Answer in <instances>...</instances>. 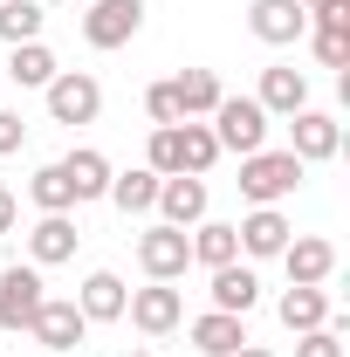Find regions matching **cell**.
Wrapping results in <instances>:
<instances>
[{"label":"cell","mask_w":350,"mask_h":357,"mask_svg":"<svg viewBox=\"0 0 350 357\" xmlns=\"http://www.w3.org/2000/svg\"><path fill=\"white\" fill-rule=\"evenodd\" d=\"M303 178H309V165L296 158V151H248L234 185H241V199H248V206H282Z\"/></svg>","instance_id":"cell-1"},{"label":"cell","mask_w":350,"mask_h":357,"mask_svg":"<svg viewBox=\"0 0 350 357\" xmlns=\"http://www.w3.org/2000/svg\"><path fill=\"white\" fill-rule=\"evenodd\" d=\"M206 124H213L220 151H234V158H248V151H268V131H275V117H268L254 96H220Z\"/></svg>","instance_id":"cell-2"},{"label":"cell","mask_w":350,"mask_h":357,"mask_svg":"<svg viewBox=\"0 0 350 357\" xmlns=\"http://www.w3.org/2000/svg\"><path fill=\"white\" fill-rule=\"evenodd\" d=\"M48 96V124H96L103 117V83L89 76V69H55V83L42 89Z\"/></svg>","instance_id":"cell-3"},{"label":"cell","mask_w":350,"mask_h":357,"mask_svg":"<svg viewBox=\"0 0 350 357\" xmlns=\"http://www.w3.org/2000/svg\"><path fill=\"white\" fill-rule=\"evenodd\" d=\"M48 303V282H42V268L35 261H7L0 268V330H28L35 323V310Z\"/></svg>","instance_id":"cell-4"},{"label":"cell","mask_w":350,"mask_h":357,"mask_svg":"<svg viewBox=\"0 0 350 357\" xmlns=\"http://www.w3.org/2000/svg\"><path fill=\"white\" fill-rule=\"evenodd\" d=\"M137 28H144V0H89V14H83V42L103 48V55L131 48Z\"/></svg>","instance_id":"cell-5"},{"label":"cell","mask_w":350,"mask_h":357,"mask_svg":"<svg viewBox=\"0 0 350 357\" xmlns=\"http://www.w3.org/2000/svg\"><path fill=\"white\" fill-rule=\"evenodd\" d=\"M137 268H144V282H178V275L192 268L185 227H165V220H151L144 234H137Z\"/></svg>","instance_id":"cell-6"},{"label":"cell","mask_w":350,"mask_h":357,"mask_svg":"<svg viewBox=\"0 0 350 357\" xmlns=\"http://www.w3.org/2000/svg\"><path fill=\"white\" fill-rule=\"evenodd\" d=\"M289 151H296L303 165H330V158L344 151V124H337L330 110H316V103H303V110L289 117Z\"/></svg>","instance_id":"cell-7"},{"label":"cell","mask_w":350,"mask_h":357,"mask_svg":"<svg viewBox=\"0 0 350 357\" xmlns=\"http://www.w3.org/2000/svg\"><path fill=\"white\" fill-rule=\"evenodd\" d=\"M124 316H131V330H144V337H172L178 323H185V296H178L172 282H144V289H131Z\"/></svg>","instance_id":"cell-8"},{"label":"cell","mask_w":350,"mask_h":357,"mask_svg":"<svg viewBox=\"0 0 350 357\" xmlns=\"http://www.w3.org/2000/svg\"><path fill=\"white\" fill-rule=\"evenodd\" d=\"M248 35L268 48H296L309 35V14L303 0H248Z\"/></svg>","instance_id":"cell-9"},{"label":"cell","mask_w":350,"mask_h":357,"mask_svg":"<svg viewBox=\"0 0 350 357\" xmlns=\"http://www.w3.org/2000/svg\"><path fill=\"white\" fill-rule=\"evenodd\" d=\"M289 213L282 206H248V220L234 227V241H241V261H275L282 248H289Z\"/></svg>","instance_id":"cell-10"},{"label":"cell","mask_w":350,"mask_h":357,"mask_svg":"<svg viewBox=\"0 0 350 357\" xmlns=\"http://www.w3.org/2000/svg\"><path fill=\"white\" fill-rule=\"evenodd\" d=\"M275 261L289 268V282H303V289H323V282L337 275V241H323V234H289V248H282Z\"/></svg>","instance_id":"cell-11"},{"label":"cell","mask_w":350,"mask_h":357,"mask_svg":"<svg viewBox=\"0 0 350 357\" xmlns=\"http://www.w3.org/2000/svg\"><path fill=\"white\" fill-rule=\"evenodd\" d=\"M28 337L42 344V351H76L89 337V323H83V310H76V296H48L42 310H35V323H28Z\"/></svg>","instance_id":"cell-12"},{"label":"cell","mask_w":350,"mask_h":357,"mask_svg":"<svg viewBox=\"0 0 350 357\" xmlns=\"http://www.w3.org/2000/svg\"><path fill=\"white\" fill-rule=\"evenodd\" d=\"M76 248H83V227L69 220V213H42V220L28 227V261H35V268L76 261Z\"/></svg>","instance_id":"cell-13"},{"label":"cell","mask_w":350,"mask_h":357,"mask_svg":"<svg viewBox=\"0 0 350 357\" xmlns=\"http://www.w3.org/2000/svg\"><path fill=\"white\" fill-rule=\"evenodd\" d=\"M165 227H199L206 220V178H192V172H172V178H158V206H151Z\"/></svg>","instance_id":"cell-14"},{"label":"cell","mask_w":350,"mask_h":357,"mask_svg":"<svg viewBox=\"0 0 350 357\" xmlns=\"http://www.w3.org/2000/svg\"><path fill=\"white\" fill-rule=\"evenodd\" d=\"M254 103H261L268 117H296V110L309 103V69H296V62H268Z\"/></svg>","instance_id":"cell-15"},{"label":"cell","mask_w":350,"mask_h":357,"mask_svg":"<svg viewBox=\"0 0 350 357\" xmlns=\"http://www.w3.org/2000/svg\"><path fill=\"white\" fill-rule=\"evenodd\" d=\"M124 303H131V289H124V275H117V268H89L83 289H76L83 323H117V316H124Z\"/></svg>","instance_id":"cell-16"},{"label":"cell","mask_w":350,"mask_h":357,"mask_svg":"<svg viewBox=\"0 0 350 357\" xmlns=\"http://www.w3.org/2000/svg\"><path fill=\"white\" fill-rule=\"evenodd\" d=\"M185 337H192V351L199 357H234L248 344V316H227V310H206L185 323Z\"/></svg>","instance_id":"cell-17"},{"label":"cell","mask_w":350,"mask_h":357,"mask_svg":"<svg viewBox=\"0 0 350 357\" xmlns=\"http://www.w3.org/2000/svg\"><path fill=\"white\" fill-rule=\"evenodd\" d=\"M213 310H227V316H248L254 303H261V275H254V261H227V268H213Z\"/></svg>","instance_id":"cell-18"},{"label":"cell","mask_w":350,"mask_h":357,"mask_svg":"<svg viewBox=\"0 0 350 357\" xmlns=\"http://www.w3.org/2000/svg\"><path fill=\"white\" fill-rule=\"evenodd\" d=\"M275 316H282V330H323L330 316H337V303H330V289H303V282H289L282 289V303H275Z\"/></svg>","instance_id":"cell-19"},{"label":"cell","mask_w":350,"mask_h":357,"mask_svg":"<svg viewBox=\"0 0 350 357\" xmlns=\"http://www.w3.org/2000/svg\"><path fill=\"white\" fill-rule=\"evenodd\" d=\"M55 48L48 42H14V55H7V69H0V83H14V89H48L55 83Z\"/></svg>","instance_id":"cell-20"},{"label":"cell","mask_w":350,"mask_h":357,"mask_svg":"<svg viewBox=\"0 0 350 357\" xmlns=\"http://www.w3.org/2000/svg\"><path fill=\"white\" fill-rule=\"evenodd\" d=\"M185 248H192V261L206 268H227V261H241V241H234V220H199V227H185Z\"/></svg>","instance_id":"cell-21"},{"label":"cell","mask_w":350,"mask_h":357,"mask_svg":"<svg viewBox=\"0 0 350 357\" xmlns=\"http://www.w3.org/2000/svg\"><path fill=\"white\" fill-rule=\"evenodd\" d=\"M55 165H62V172H69V185H76V206L110 192V158H103L96 144H76V151H69V158H55Z\"/></svg>","instance_id":"cell-22"},{"label":"cell","mask_w":350,"mask_h":357,"mask_svg":"<svg viewBox=\"0 0 350 357\" xmlns=\"http://www.w3.org/2000/svg\"><path fill=\"white\" fill-rule=\"evenodd\" d=\"M103 199H110V206H117L124 220H131V213H151V206H158V172H151V165L110 172V192H103Z\"/></svg>","instance_id":"cell-23"},{"label":"cell","mask_w":350,"mask_h":357,"mask_svg":"<svg viewBox=\"0 0 350 357\" xmlns=\"http://www.w3.org/2000/svg\"><path fill=\"white\" fill-rule=\"evenodd\" d=\"M213 165H220V137H213V124H206V117H185V124H178V172L206 178Z\"/></svg>","instance_id":"cell-24"},{"label":"cell","mask_w":350,"mask_h":357,"mask_svg":"<svg viewBox=\"0 0 350 357\" xmlns=\"http://www.w3.org/2000/svg\"><path fill=\"white\" fill-rule=\"evenodd\" d=\"M172 89H178V117H213V103L227 96L213 69H178Z\"/></svg>","instance_id":"cell-25"},{"label":"cell","mask_w":350,"mask_h":357,"mask_svg":"<svg viewBox=\"0 0 350 357\" xmlns=\"http://www.w3.org/2000/svg\"><path fill=\"white\" fill-rule=\"evenodd\" d=\"M28 199H35V213H76V185H69L62 165H42L28 178Z\"/></svg>","instance_id":"cell-26"},{"label":"cell","mask_w":350,"mask_h":357,"mask_svg":"<svg viewBox=\"0 0 350 357\" xmlns=\"http://www.w3.org/2000/svg\"><path fill=\"white\" fill-rule=\"evenodd\" d=\"M42 21H48L42 0H0V42L7 48L14 42H42Z\"/></svg>","instance_id":"cell-27"},{"label":"cell","mask_w":350,"mask_h":357,"mask_svg":"<svg viewBox=\"0 0 350 357\" xmlns=\"http://www.w3.org/2000/svg\"><path fill=\"white\" fill-rule=\"evenodd\" d=\"M296 357H344V316H330L323 330H303L296 337Z\"/></svg>","instance_id":"cell-28"},{"label":"cell","mask_w":350,"mask_h":357,"mask_svg":"<svg viewBox=\"0 0 350 357\" xmlns=\"http://www.w3.org/2000/svg\"><path fill=\"white\" fill-rule=\"evenodd\" d=\"M144 117H151V124H185V117H178V89L172 83H151V89H144Z\"/></svg>","instance_id":"cell-29"},{"label":"cell","mask_w":350,"mask_h":357,"mask_svg":"<svg viewBox=\"0 0 350 357\" xmlns=\"http://www.w3.org/2000/svg\"><path fill=\"white\" fill-rule=\"evenodd\" d=\"M21 144H28V117H21V110H7V103H0V158H14V151H21Z\"/></svg>","instance_id":"cell-30"},{"label":"cell","mask_w":350,"mask_h":357,"mask_svg":"<svg viewBox=\"0 0 350 357\" xmlns=\"http://www.w3.org/2000/svg\"><path fill=\"white\" fill-rule=\"evenodd\" d=\"M21 227V199H14V185H0V241Z\"/></svg>","instance_id":"cell-31"},{"label":"cell","mask_w":350,"mask_h":357,"mask_svg":"<svg viewBox=\"0 0 350 357\" xmlns=\"http://www.w3.org/2000/svg\"><path fill=\"white\" fill-rule=\"evenodd\" d=\"M234 357H275V351H268V344H254V337H248V344H241V351H234Z\"/></svg>","instance_id":"cell-32"},{"label":"cell","mask_w":350,"mask_h":357,"mask_svg":"<svg viewBox=\"0 0 350 357\" xmlns=\"http://www.w3.org/2000/svg\"><path fill=\"white\" fill-rule=\"evenodd\" d=\"M316 7H330V0H303V14H316Z\"/></svg>","instance_id":"cell-33"},{"label":"cell","mask_w":350,"mask_h":357,"mask_svg":"<svg viewBox=\"0 0 350 357\" xmlns=\"http://www.w3.org/2000/svg\"><path fill=\"white\" fill-rule=\"evenodd\" d=\"M124 357H158V351H124Z\"/></svg>","instance_id":"cell-34"}]
</instances>
